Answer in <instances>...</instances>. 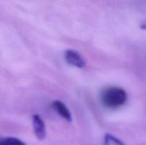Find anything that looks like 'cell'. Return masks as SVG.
I'll use <instances>...</instances> for the list:
<instances>
[{
    "label": "cell",
    "mask_w": 146,
    "mask_h": 145,
    "mask_svg": "<svg viewBox=\"0 0 146 145\" xmlns=\"http://www.w3.org/2000/svg\"><path fill=\"white\" fill-rule=\"evenodd\" d=\"M101 100L106 107L116 109L125 105L128 100V95L125 90L119 87H108L102 90Z\"/></svg>",
    "instance_id": "cell-1"
},
{
    "label": "cell",
    "mask_w": 146,
    "mask_h": 145,
    "mask_svg": "<svg viewBox=\"0 0 146 145\" xmlns=\"http://www.w3.org/2000/svg\"><path fill=\"white\" fill-rule=\"evenodd\" d=\"M64 57L68 63L77 68H84L86 65V61L82 55L74 50H67L65 51Z\"/></svg>",
    "instance_id": "cell-2"
},
{
    "label": "cell",
    "mask_w": 146,
    "mask_h": 145,
    "mask_svg": "<svg viewBox=\"0 0 146 145\" xmlns=\"http://www.w3.org/2000/svg\"><path fill=\"white\" fill-rule=\"evenodd\" d=\"M32 124L34 134L37 139L39 140L44 139L46 135V131L45 123L41 116L38 115H33Z\"/></svg>",
    "instance_id": "cell-3"
},
{
    "label": "cell",
    "mask_w": 146,
    "mask_h": 145,
    "mask_svg": "<svg viewBox=\"0 0 146 145\" xmlns=\"http://www.w3.org/2000/svg\"><path fill=\"white\" fill-rule=\"evenodd\" d=\"M51 106L53 109L65 120L68 122H72V116H71V112L64 102L60 100H54L51 103Z\"/></svg>",
    "instance_id": "cell-4"
},
{
    "label": "cell",
    "mask_w": 146,
    "mask_h": 145,
    "mask_svg": "<svg viewBox=\"0 0 146 145\" xmlns=\"http://www.w3.org/2000/svg\"><path fill=\"white\" fill-rule=\"evenodd\" d=\"M0 145H26L23 141L16 137L0 138Z\"/></svg>",
    "instance_id": "cell-5"
},
{
    "label": "cell",
    "mask_w": 146,
    "mask_h": 145,
    "mask_svg": "<svg viewBox=\"0 0 146 145\" xmlns=\"http://www.w3.org/2000/svg\"><path fill=\"white\" fill-rule=\"evenodd\" d=\"M104 145H125L123 142L110 134H106L104 137Z\"/></svg>",
    "instance_id": "cell-6"
},
{
    "label": "cell",
    "mask_w": 146,
    "mask_h": 145,
    "mask_svg": "<svg viewBox=\"0 0 146 145\" xmlns=\"http://www.w3.org/2000/svg\"><path fill=\"white\" fill-rule=\"evenodd\" d=\"M141 29L143 30H146V21H144L142 24L141 25Z\"/></svg>",
    "instance_id": "cell-7"
}]
</instances>
